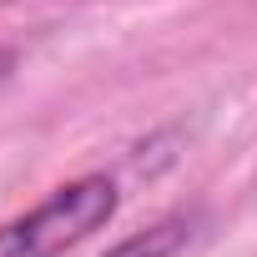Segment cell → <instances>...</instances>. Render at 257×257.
<instances>
[{
	"instance_id": "1",
	"label": "cell",
	"mask_w": 257,
	"mask_h": 257,
	"mask_svg": "<svg viewBox=\"0 0 257 257\" xmlns=\"http://www.w3.org/2000/svg\"><path fill=\"white\" fill-rule=\"evenodd\" d=\"M121 207V187L106 172H86L61 182L31 212L0 222V257H66L86 237H96Z\"/></svg>"
},
{
	"instance_id": "2",
	"label": "cell",
	"mask_w": 257,
	"mask_h": 257,
	"mask_svg": "<svg viewBox=\"0 0 257 257\" xmlns=\"http://www.w3.org/2000/svg\"><path fill=\"white\" fill-rule=\"evenodd\" d=\"M192 232H197V212H172V217H162V222H152L132 237H121L101 257H177L192 242Z\"/></svg>"
}]
</instances>
